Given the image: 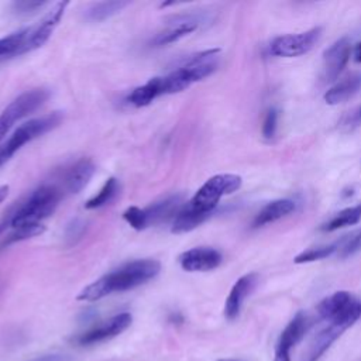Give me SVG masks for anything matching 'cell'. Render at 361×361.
Wrapping results in <instances>:
<instances>
[{"label":"cell","instance_id":"1","mask_svg":"<svg viewBox=\"0 0 361 361\" xmlns=\"http://www.w3.org/2000/svg\"><path fill=\"white\" fill-rule=\"evenodd\" d=\"M241 183V176L235 173H219L209 178L176 213L171 231L179 234L200 226L214 212L220 199L238 190Z\"/></svg>","mask_w":361,"mask_h":361},{"label":"cell","instance_id":"2","mask_svg":"<svg viewBox=\"0 0 361 361\" xmlns=\"http://www.w3.org/2000/svg\"><path fill=\"white\" fill-rule=\"evenodd\" d=\"M159 271L161 264L157 259L144 258L130 261L104 274L90 285L85 286L79 292L76 299L82 302H94L116 292H126L134 289L154 279L159 274Z\"/></svg>","mask_w":361,"mask_h":361},{"label":"cell","instance_id":"3","mask_svg":"<svg viewBox=\"0 0 361 361\" xmlns=\"http://www.w3.org/2000/svg\"><path fill=\"white\" fill-rule=\"evenodd\" d=\"M63 190L55 183H44L34 189L25 199L14 203L0 220V235L7 228L23 224H42L58 207Z\"/></svg>","mask_w":361,"mask_h":361},{"label":"cell","instance_id":"4","mask_svg":"<svg viewBox=\"0 0 361 361\" xmlns=\"http://www.w3.org/2000/svg\"><path fill=\"white\" fill-rule=\"evenodd\" d=\"M220 49H206L189 55L176 69L162 76L164 94L178 93L190 85L210 76L219 66Z\"/></svg>","mask_w":361,"mask_h":361},{"label":"cell","instance_id":"5","mask_svg":"<svg viewBox=\"0 0 361 361\" xmlns=\"http://www.w3.org/2000/svg\"><path fill=\"white\" fill-rule=\"evenodd\" d=\"M61 121L62 114L59 111H54L20 124L13 134L0 144V166L4 165L23 145L58 127Z\"/></svg>","mask_w":361,"mask_h":361},{"label":"cell","instance_id":"6","mask_svg":"<svg viewBox=\"0 0 361 361\" xmlns=\"http://www.w3.org/2000/svg\"><path fill=\"white\" fill-rule=\"evenodd\" d=\"M317 313L329 324L347 330L361 317V300L347 290H338L319 303Z\"/></svg>","mask_w":361,"mask_h":361},{"label":"cell","instance_id":"7","mask_svg":"<svg viewBox=\"0 0 361 361\" xmlns=\"http://www.w3.org/2000/svg\"><path fill=\"white\" fill-rule=\"evenodd\" d=\"M49 92L44 87H35L17 96L0 113V144L4 140V137L10 133V130L16 126V123L35 111L39 106L44 104V102H47Z\"/></svg>","mask_w":361,"mask_h":361},{"label":"cell","instance_id":"8","mask_svg":"<svg viewBox=\"0 0 361 361\" xmlns=\"http://www.w3.org/2000/svg\"><path fill=\"white\" fill-rule=\"evenodd\" d=\"M320 37H322L320 27H313L302 32L279 35L271 42L269 52L281 58L300 56L307 54L317 44Z\"/></svg>","mask_w":361,"mask_h":361},{"label":"cell","instance_id":"9","mask_svg":"<svg viewBox=\"0 0 361 361\" xmlns=\"http://www.w3.org/2000/svg\"><path fill=\"white\" fill-rule=\"evenodd\" d=\"M206 21V16L202 13H180L171 16L166 20L165 28L158 31L149 41L152 47H162L179 41L180 38L196 31Z\"/></svg>","mask_w":361,"mask_h":361},{"label":"cell","instance_id":"10","mask_svg":"<svg viewBox=\"0 0 361 361\" xmlns=\"http://www.w3.org/2000/svg\"><path fill=\"white\" fill-rule=\"evenodd\" d=\"M69 6V1H58L55 3L44 16L42 18L35 23L34 25L28 27V34L23 47V54L34 51L44 45L54 30L58 27L61 18L63 17V13L66 7Z\"/></svg>","mask_w":361,"mask_h":361},{"label":"cell","instance_id":"11","mask_svg":"<svg viewBox=\"0 0 361 361\" xmlns=\"http://www.w3.org/2000/svg\"><path fill=\"white\" fill-rule=\"evenodd\" d=\"M133 322V317L130 313H118L111 316L110 319L96 324L94 327L83 331L78 337H75V341L80 345H89V344H96L104 340H109L111 337L118 336L123 333Z\"/></svg>","mask_w":361,"mask_h":361},{"label":"cell","instance_id":"12","mask_svg":"<svg viewBox=\"0 0 361 361\" xmlns=\"http://www.w3.org/2000/svg\"><path fill=\"white\" fill-rule=\"evenodd\" d=\"M309 329V319L303 312H298L279 334L275 345L274 361H290V350L302 340Z\"/></svg>","mask_w":361,"mask_h":361},{"label":"cell","instance_id":"13","mask_svg":"<svg viewBox=\"0 0 361 361\" xmlns=\"http://www.w3.org/2000/svg\"><path fill=\"white\" fill-rule=\"evenodd\" d=\"M179 265L186 272H206L221 264V254L212 247H195L178 257Z\"/></svg>","mask_w":361,"mask_h":361},{"label":"cell","instance_id":"14","mask_svg":"<svg viewBox=\"0 0 361 361\" xmlns=\"http://www.w3.org/2000/svg\"><path fill=\"white\" fill-rule=\"evenodd\" d=\"M351 54V44L348 38L343 37L334 41L323 52V78L327 82H333L345 68Z\"/></svg>","mask_w":361,"mask_h":361},{"label":"cell","instance_id":"15","mask_svg":"<svg viewBox=\"0 0 361 361\" xmlns=\"http://www.w3.org/2000/svg\"><path fill=\"white\" fill-rule=\"evenodd\" d=\"M96 166L92 159L80 158L69 165L62 173V190L68 193H79L92 179Z\"/></svg>","mask_w":361,"mask_h":361},{"label":"cell","instance_id":"16","mask_svg":"<svg viewBox=\"0 0 361 361\" xmlns=\"http://www.w3.org/2000/svg\"><path fill=\"white\" fill-rule=\"evenodd\" d=\"M258 276L257 274H247L243 275L235 281L233 288L228 292V296L224 303V316L228 320H234L238 317L243 303L247 299V296L252 292L254 286L257 285Z\"/></svg>","mask_w":361,"mask_h":361},{"label":"cell","instance_id":"17","mask_svg":"<svg viewBox=\"0 0 361 361\" xmlns=\"http://www.w3.org/2000/svg\"><path fill=\"white\" fill-rule=\"evenodd\" d=\"M361 90V73H353L338 82H336L323 96L324 102L330 106H336L347 102Z\"/></svg>","mask_w":361,"mask_h":361},{"label":"cell","instance_id":"18","mask_svg":"<svg viewBox=\"0 0 361 361\" xmlns=\"http://www.w3.org/2000/svg\"><path fill=\"white\" fill-rule=\"evenodd\" d=\"M296 203L290 199H276L267 203L255 216L252 221V227H261L269 223H274L292 212H295Z\"/></svg>","mask_w":361,"mask_h":361},{"label":"cell","instance_id":"19","mask_svg":"<svg viewBox=\"0 0 361 361\" xmlns=\"http://www.w3.org/2000/svg\"><path fill=\"white\" fill-rule=\"evenodd\" d=\"M182 207V196L180 195H171L165 199L151 203L148 207L144 209L147 216L148 226L157 224L162 220H166L171 216H176V213Z\"/></svg>","mask_w":361,"mask_h":361},{"label":"cell","instance_id":"20","mask_svg":"<svg viewBox=\"0 0 361 361\" xmlns=\"http://www.w3.org/2000/svg\"><path fill=\"white\" fill-rule=\"evenodd\" d=\"M338 326L327 324L324 329H322L313 338L306 355L305 361H319V358L330 348V345L344 333Z\"/></svg>","mask_w":361,"mask_h":361},{"label":"cell","instance_id":"21","mask_svg":"<svg viewBox=\"0 0 361 361\" xmlns=\"http://www.w3.org/2000/svg\"><path fill=\"white\" fill-rule=\"evenodd\" d=\"M159 96H164L162 76H155L148 79L144 85L131 90V93L127 96V103L135 107H144L152 103Z\"/></svg>","mask_w":361,"mask_h":361},{"label":"cell","instance_id":"22","mask_svg":"<svg viewBox=\"0 0 361 361\" xmlns=\"http://www.w3.org/2000/svg\"><path fill=\"white\" fill-rule=\"evenodd\" d=\"M360 220H361V203L343 209L341 212L334 214L327 223H324L320 228L323 231L330 233V231H336L338 228L347 227V226L357 224Z\"/></svg>","mask_w":361,"mask_h":361},{"label":"cell","instance_id":"23","mask_svg":"<svg viewBox=\"0 0 361 361\" xmlns=\"http://www.w3.org/2000/svg\"><path fill=\"white\" fill-rule=\"evenodd\" d=\"M128 6V1H100L90 4L86 11L85 17L89 21H103L118 11H121L124 7Z\"/></svg>","mask_w":361,"mask_h":361},{"label":"cell","instance_id":"24","mask_svg":"<svg viewBox=\"0 0 361 361\" xmlns=\"http://www.w3.org/2000/svg\"><path fill=\"white\" fill-rule=\"evenodd\" d=\"M118 189H120L118 180L116 178H109L104 182V185L100 188L97 195H94L85 203V207L89 210H93V209H99L109 204L117 196Z\"/></svg>","mask_w":361,"mask_h":361},{"label":"cell","instance_id":"25","mask_svg":"<svg viewBox=\"0 0 361 361\" xmlns=\"http://www.w3.org/2000/svg\"><path fill=\"white\" fill-rule=\"evenodd\" d=\"M27 34H28V27L0 38V58L10 56V55H21Z\"/></svg>","mask_w":361,"mask_h":361},{"label":"cell","instance_id":"26","mask_svg":"<svg viewBox=\"0 0 361 361\" xmlns=\"http://www.w3.org/2000/svg\"><path fill=\"white\" fill-rule=\"evenodd\" d=\"M340 243H341V240L337 241V243L329 244V245H320V247L309 248V250L300 252L299 255H296L293 258V262L295 264H305V262H313V261H319V259L327 258V257H330V255H333L334 252L338 251Z\"/></svg>","mask_w":361,"mask_h":361},{"label":"cell","instance_id":"27","mask_svg":"<svg viewBox=\"0 0 361 361\" xmlns=\"http://www.w3.org/2000/svg\"><path fill=\"white\" fill-rule=\"evenodd\" d=\"M45 230L44 224H23L18 227H13L10 228V233L7 235H4L3 240V245H10L27 238H31L34 235L41 234Z\"/></svg>","mask_w":361,"mask_h":361},{"label":"cell","instance_id":"28","mask_svg":"<svg viewBox=\"0 0 361 361\" xmlns=\"http://www.w3.org/2000/svg\"><path fill=\"white\" fill-rule=\"evenodd\" d=\"M360 251H361V228L351 233L350 235H345L344 238H341L340 248H338L337 254L341 258H347Z\"/></svg>","mask_w":361,"mask_h":361},{"label":"cell","instance_id":"29","mask_svg":"<svg viewBox=\"0 0 361 361\" xmlns=\"http://www.w3.org/2000/svg\"><path fill=\"white\" fill-rule=\"evenodd\" d=\"M123 219L134 228V230H144L148 227L147 216L144 209H140L137 206H130L124 210Z\"/></svg>","mask_w":361,"mask_h":361},{"label":"cell","instance_id":"30","mask_svg":"<svg viewBox=\"0 0 361 361\" xmlns=\"http://www.w3.org/2000/svg\"><path fill=\"white\" fill-rule=\"evenodd\" d=\"M86 231V221L80 217H75L69 221L65 230V240L68 244H75L82 238V235Z\"/></svg>","mask_w":361,"mask_h":361},{"label":"cell","instance_id":"31","mask_svg":"<svg viewBox=\"0 0 361 361\" xmlns=\"http://www.w3.org/2000/svg\"><path fill=\"white\" fill-rule=\"evenodd\" d=\"M278 127V111L276 109H269L265 114L264 124H262V135L265 138H274Z\"/></svg>","mask_w":361,"mask_h":361},{"label":"cell","instance_id":"32","mask_svg":"<svg viewBox=\"0 0 361 361\" xmlns=\"http://www.w3.org/2000/svg\"><path fill=\"white\" fill-rule=\"evenodd\" d=\"M45 4V1H14L11 4V8L16 14H30L44 7Z\"/></svg>","mask_w":361,"mask_h":361},{"label":"cell","instance_id":"33","mask_svg":"<svg viewBox=\"0 0 361 361\" xmlns=\"http://www.w3.org/2000/svg\"><path fill=\"white\" fill-rule=\"evenodd\" d=\"M31 361H65V357L59 355V354H48V355L37 357V358H34Z\"/></svg>","mask_w":361,"mask_h":361},{"label":"cell","instance_id":"34","mask_svg":"<svg viewBox=\"0 0 361 361\" xmlns=\"http://www.w3.org/2000/svg\"><path fill=\"white\" fill-rule=\"evenodd\" d=\"M354 59H355L358 63H361V42H358V44L355 45V48H354Z\"/></svg>","mask_w":361,"mask_h":361},{"label":"cell","instance_id":"35","mask_svg":"<svg viewBox=\"0 0 361 361\" xmlns=\"http://www.w3.org/2000/svg\"><path fill=\"white\" fill-rule=\"evenodd\" d=\"M8 195V185H1L0 186V203L7 197Z\"/></svg>","mask_w":361,"mask_h":361},{"label":"cell","instance_id":"36","mask_svg":"<svg viewBox=\"0 0 361 361\" xmlns=\"http://www.w3.org/2000/svg\"><path fill=\"white\" fill-rule=\"evenodd\" d=\"M219 361H240V360H231V358H223V360H219Z\"/></svg>","mask_w":361,"mask_h":361},{"label":"cell","instance_id":"37","mask_svg":"<svg viewBox=\"0 0 361 361\" xmlns=\"http://www.w3.org/2000/svg\"><path fill=\"white\" fill-rule=\"evenodd\" d=\"M357 117L361 120V107L358 109V111H357Z\"/></svg>","mask_w":361,"mask_h":361}]
</instances>
